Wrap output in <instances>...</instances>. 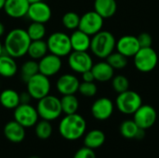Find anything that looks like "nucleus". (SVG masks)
Returning <instances> with one entry per match:
<instances>
[{
  "instance_id": "f257e3e1",
  "label": "nucleus",
  "mask_w": 159,
  "mask_h": 158,
  "mask_svg": "<svg viewBox=\"0 0 159 158\" xmlns=\"http://www.w3.org/2000/svg\"><path fill=\"white\" fill-rule=\"evenodd\" d=\"M31 39L27 31L21 28L10 30L4 41V52L17 59L27 54Z\"/></svg>"
},
{
  "instance_id": "5701e85b",
  "label": "nucleus",
  "mask_w": 159,
  "mask_h": 158,
  "mask_svg": "<svg viewBox=\"0 0 159 158\" xmlns=\"http://www.w3.org/2000/svg\"><path fill=\"white\" fill-rule=\"evenodd\" d=\"M94 10L103 19L112 18L117 10L116 1V0H95Z\"/></svg>"
},
{
  "instance_id": "b1692460",
  "label": "nucleus",
  "mask_w": 159,
  "mask_h": 158,
  "mask_svg": "<svg viewBox=\"0 0 159 158\" xmlns=\"http://www.w3.org/2000/svg\"><path fill=\"white\" fill-rule=\"evenodd\" d=\"M105 142V134L101 129H92L89 131L84 138V146L92 150L98 149Z\"/></svg>"
},
{
  "instance_id": "a19ab883",
  "label": "nucleus",
  "mask_w": 159,
  "mask_h": 158,
  "mask_svg": "<svg viewBox=\"0 0 159 158\" xmlns=\"http://www.w3.org/2000/svg\"><path fill=\"white\" fill-rule=\"evenodd\" d=\"M4 53V45L2 44L1 40H0V56Z\"/></svg>"
},
{
  "instance_id": "f8f14e48",
  "label": "nucleus",
  "mask_w": 159,
  "mask_h": 158,
  "mask_svg": "<svg viewBox=\"0 0 159 158\" xmlns=\"http://www.w3.org/2000/svg\"><path fill=\"white\" fill-rule=\"evenodd\" d=\"M69 67L77 74H82L88 70H91L93 61L87 51H72L68 55Z\"/></svg>"
},
{
  "instance_id": "20e7f679",
  "label": "nucleus",
  "mask_w": 159,
  "mask_h": 158,
  "mask_svg": "<svg viewBox=\"0 0 159 158\" xmlns=\"http://www.w3.org/2000/svg\"><path fill=\"white\" fill-rule=\"evenodd\" d=\"M36 111L39 117L44 120H56L62 114L61 100L56 96L48 94L38 101Z\"/></svg>"
},
{
  "instance_id": "79ce46f5",
  "label": "nucleus",
  "mask_w": 159,
  "mask_h": 158,
  "mask_svg": "<svg viewBox=\"0 0 159 158\" xmlns=\"http://www.w3.org/2000/svg\"><path fill=\"white\" fill-rule=\"evenodd\" d=\"M5 2H6V0H0V10H2L4 8Z\"/></svg>"
},
{
  "instance_id": "7ed1b4c3",
  "label": "nucleus",
  "mask_w": 159,
  "mask_h": 158,
  "mask_svg": "<svg viewBox=\"0 0 159 158\" xmlns=\"http://www.w3.org/2000/svg\"><path fill=\"white\" fill-rule=\"evenodd\" d=\"M116 38L114 34L108 31H100L92 35L90 41L91 52L100 59H106L116 48Z\"/></svg>"
},
{
  "instance_id": "4be33fe9",
  "label": "nucleus",
  "mask_w": 159,
  "mask_h": 158,
  "mask_svg": "<svg viewBox=\"0 0 159 158\" xmlns=\"http://www.w3.org/2000/svg\"><path fill=\"white\" fill-rule=\"evenodd\" d=\"M17 72L18 65L15 61V58L4 52L0 56V75L5 78H10L13 77Z\"/></svg>"
},
{
  "instance_id": "473e14b6",
  "label": "nucleus",
  "mask_w": 159,
  "mask_h": 158,
  "mask_svg": "<svg viewBox=\"0 0 159 158\" xmlns=\"http://www.w3.org/2000/svg\"><path fill=\"white\" fill-rule=\"evenodd\" d=\"M62 25L68 29V30H76L78 29L79 22H80V16L74 12V11H69L66 12L61 19Z\"/></svg>"
},
{
  "instance_id": "4c0bfd02",
  "label": "nucleus",
  "mask_w": 159,
  "mask_h": 158,
  "mask_svg": "<svg viewBox=\"0 0 159 158\" xmlns=\"http://www.w3.org/2000/svg\"><path fill=\"white\" fill-rule=\"evenodd\" d=\"M81 74H82V78H83L84 82H94L95 81V78H94V75H93V73L91 70H88V71L82 73Z\"/></svg>"
},
{
  "instance_id": "0eeeda50",
  "label": "nucleus",
  "mask_w": 159,
  "mask_h": 158,
  "mask_svg": "<svg viewBox=\"0 0 159 158\" xmlns=\"http://www.w3.org/2000/svg\"><path fill=\"white\" fill-rule=\"evenodd\" d=\"M133 58L135 68L142 73L152 72L158 62L157 53L152 47H141Z\"/></svg>"
},
{
  "instance_id": "1a4fd4ad",
  "label": "nucleus",
  "mask_w": 159,
  "mask_h": 158,
  "mask_svg": "<svg viewBox=\"0 0 159 158\" xmlns=\"http://www.w3.org/2000/svg\"><path fill=\"white\" fill-rule=\"evenodd\" d=\"M13 116L14 120L25 129L34 127L38 122L39 117L36 108L32 106L30 103H20L14 109Z\"/></svg>"
},
{
  "instance_id": "bb28decb",
  "label": "nucleus",
  "mask_w": 159,
  "mask_h": 158,
  "mask_svg": "<svg viewBox=\"0 0 159 158\" xmlns=\"http://www.w3.org/2000/svg\"><path fill=\"white\" fill-rule=\"evenodd\" d=\"M61 100V111L65 115L75 114L79 108L78 99L75 96V94L70 95H62Z\"/></svg>"
},
{
  "instance_id": "6e6552de",
  "label": "nucleus",
  "mask_w": 159,
  "mask_h": 158,
  "mask_svg": "<svg viewBox=\"0 0 159 158\" xmlns=\"http://www.w3.org/2000/svg\"><path fill=\"white\" fill-rule=\"evenodd\" d=\"M50 88L51 85H50L49 77L40 73L36 74L26 82L27 92L30 94L32 99L37 101L48 95L50 91Z\"/></svg>"
},
{
  "instance_id": "f704fd0d",
  "label": "nucleus",
  "mask_w": 159,
  "mask_h": 158,
  "mask_svg": "<svg viewBox=\"0 0 159 158\" xmlns=\"http://www.w3.org/2000/svg\"><path fill=\"white\" fill-rule=\"evenodd\" d=\"M98 91V88H97V86L95 83L93 82H82L80 83L79 85V88H78V92L85 96V97H94L96 95Z\"/></svg>"
},
{
  "instance_id": "6ab92c4d",
  "label": "nucleus",
  "mask_w": 159,
  "mask_h": 158,
  "mask_svg": "<svg viewBox=\"0 0 159 158\" xmlns=\"http://www.w3.org/2000/svg\"><path fill=\"white\" fill-rule=\"evenodd\" d=\"M3 132L5 138L13 143H20L25 138V128L15 120L7 122L4 127Z\"/></svg>"
},
{
  "instance_id": "4468645a",
  "label": "nucleus",
  "mask_w": 159,
  "mask_h": 158,
  "mask_svg": "<svg viewBox=\"0 0 159 158\" xmlns=\"http://www.w3.org/2000/svg\"><path fill=\"white\" fill-rule=\"evenodd\" d=\"M26 16L32 21L46 23L50 20L52 16V11L50 7L47 3H45L44 1H40L37 3L30 4Z\"/></svg>"
},
{
  "instance_id": "f03ea898",
  "label": "nucleus",
  "mask_w": 159,
  "mask_h": 158,
  "mask_svg": "<svg viewBox=\"0 0 159 158\" xmlns=\"http://www.w3.org/2000/svg\"><path fill=\"white\" fill-rule=\"evenodd\" d=\"M87 122L85 118L77 113L65 115L59 124L61 136L67 141H76L86 132Z\"/></svg>"
},
{
  "instance_id": "9d476101",
  "label": "nucleus",
  "mask_w": 159,
  "mask_h": 158,
  "mask_svg": "<svg viewBox=\"0 0 159 158\" xmlns=\"http://www.w3.org/2000/svg\"><path fill=\"white\" fill-rule=\"evenodd\" d=\"M103 18L95 10L88 11L80 17L78 29L89 35H94L102 31L103 26Z\"/></svg>"
},
{
  "instance_id": "c85d7f7f",
  "label": "nucleus",
  "mask_w": 159,
  "mask_h": 158,
  "mask_svg": "<svg viewBox=\"0 0 159 158\" xmlns=\"http://www.w3.org/2000/svg\"><path fill=\"white\" fill-rule=\"evenodd\" d=\"M140 130V128L136 125V123L132 120H125L121 123L119 127L120 134L126 139H136V136Z\"/></svg>"
},
{
  "instance_id": "e433bc0d",
  "label": "nucleus",
  "mask_w": 159,
  "mask_h": 158,
  "mask_svg": "<svg viewBox=\"0 0 159 158\" xmlns=\"http://www.w3.org/2000/svg\"><path fill=\"white\" fill-rule=\"evenodd\" d=\"M138 42L141 47H151L153 44V38L148 33H142L138 36Z\"/></svg>"
},
{
  "instance_id": "2eb2a0df",
  "label": "nucleus",
  "mask_w": 159,
  "mask_h": 158,
  "mask_svg": "<svg viewBox=\"0 0 159 158\" xmlns=\"http://www.w3.org/2000/svg\"><path fill=\"white\" fill-rule=\"evenodd\" d=\"M114 108L113 102L106 97H102L93 102L91 106V114L95 119L104 121L111 117L114 113Z\"/></svg>"
},
{
  "instance_id": "ea45409f",
  "label": "nucleus",
  "mask_w": 159,
  "mask_h": 158,
  "mask_svg": "<svg viewBox=\"0 0 159 158\" xmlns=\"http://www.w3.org/2000/svg\"><path fill=\"white\" fill-rule=\"evenodd\" d=\"M5 25L3 24V22L2 21H0V37L4 34V33H5Z\"/></svg>"
},
{
  "instance_id": "7c9ffc66",
  "label": "nucleus",
  "mask_w": 159,
  "mask_h": 158,
  "mask_svg": "<svg viewBox=\"0 0 159 158\" xmlns=\"http://www.w3.org/2000/svg\"><path fill=\"white\" fill-rule=\"evenodd\" d=\"M27 34L32 41L34 40H41L46 35V26L45 23L32 21V23L27 28Z\"/></svg>"
},
{
  "instance_id": "c756f323",
  "label": "nucleus",
  "mask_w": 159,
  "mask_h": 158,
  "mask_svg": "<svg viewBox=\"0 0 159 158\" xmlns=\"http://www.w3.org/2000/svg\"><path fill=\"white\" fill-rule=\"evenodd\" d=\"M52 131L53 129L50 124V121L48 120L42 119L41 121H38L34 126V132L36 137L43 141L49 139L52 135Z\"/></svg>"
},
{
  "instance_id": "39448f33",
  "label": "nucleus",
  "mask_w": 159,
  "mask_h": 158,
  "mask_svg": "<svg viewBox=\"0 0 159 158\" xmlns=\"http://www.w3.org/2000/svg\"><path fill=\"white\" fill-rule=\"evenodd\" d=\"M143 104L141 95L134 91L128 89L119 93L116 100V106L117 110L124 115H133Z\"/></svg>"
},
{
  "instance_id": "9b49d317",
  "label": "nucleus",
  "mask_w": 159,
  "mask_h": 158,
  "mask_svg": "<svg viewBox=\"0 0 159 158\" xmlns=\"http://www.w3.org/2000/svg\"><path fill=\"white\" fill-rule=\"evenodd\" d=\"M157 118V114L156 109L149 104H142L133 114V121L140 129L145 130L155 125Z\"/></svg>"
},
{
  "instance_id": "aec40b11",
  "label": "nucleus",
  "mask_w": 159,
  "mask_h": 158,
  "mask_svg": "<svg viewBox=\"0 0 159 158\" xmlns=\"http://www.w3.org/2000/svg\"><path fill=\"white\" fill-rule=\"evenodd\" d=\"M72 49L74 51H88L90 47V35L77 29L70 35Z\"/></svg>"
},
{
  "instance_id": "72a5a7b5",
  "label": "nucleus",
  "mask_w": 159,
  "mask_h": 158,
  "mask_svg": "<svg viewBox=\"0 0 159 158\" xmlns=\"http://www.w3.org/2000/svg\"><path fill=\"white\" fill-rule=\"evenodd\" d=\"M112 87L114 90L119 94L129 89V81L125 75L118 74L112 78Z\"/></svg>"
},
{
  "instance_id": "ddd939ff",
  "label": "nucleus",
  "mask_w": 159,
  "mask_h": 158,
  "mask_svg": "<svg viewBox=\"0 0 159 158\" xmlns=\"http://www.w3.org/2000/svg\"><path fill=\"white\" fill-rule=\"evenodd\" d=\"M61 66L62 61L61 60V57L56 56L52 53L47 54L38 61L39 73L48 77H51L57 74L61 71Z\"/></svg>"
},
{
  "instance_id": "412c9836",
  "label": "nucleus",
  "mask_w": 159,
  "mask_h": 158,
  "mask_svg": "<svg viewBox=\"0 0 159 158\" xmlns=\"http://www.w3.org/2000/svg\"><path fill=\"white\" fill-rule=\"evenodd\" d=\"M91 71L93 73L94 78L99 82H107L114 77L115 70L107 61H100L93 64Z\"/></svg>"
},
{
  "instance_id": "423d86ee",
  "label": "nucleus",
  "mask_w": 159,
  "mask_h": 158,
  "mask_svg": "<svg viewBox=\"0 0 159 158\" xmlns=\"http://www.w3.org/2000/svg\"><path fill=\"white\" fill-rule=\"evenodd\" d=\"M46 42L48 51L61 58L68 56L73 51L70 36L64 33L55 32L48 36Z\"/></svg>"
},
{
  "instance_id": "f3484780",
  "label": "nucleus",
  "mask_w": 159,
  "mask_h": 158,
  "mask_svg": "<svg viewBox=\"0 0 159 158\" xmlns=\"http://www.w3.org/2000/svg\"><path fill=\"white\" fill-rule=\"evenodd\" d=\"M80 82L78 78L71 74H64L61 75L56 82V88L61 95L75 94L78 91Z\"/></svg>"
},
{
  "instance_id": "a211bd4d",
  "label": "nucleus",
  "mask_w": 159,
  "mask_h": 158,
  "mask_svg": "<svg viewBox=\"0 0 159 158\" xmlns=\"http://www.w3.org/2000/svg\"><path fill=\"white\" fill-rule=\"evenodd\" d=\"M30 4L27 0H6L4 11L13 19H20L27 15Z\"/></svg>"
},
{
  "instance_id": "c9c22d12",
  "label": "nucleus",
  "mask_w": 159,
  "mask_h": 158,
  "mask_svg": "<svg viewBox=\"0 0 159 158\" xmlns=\"http://www.w3.org/2000/svg\"><path fill=\"white\" fill-rule=\"evenodd\" d=\"M73 158H97L94 150L88 148L86 146L77 150Z\"/></svg>"
},
{
  "instance_id": "dca6fc26",
  "label": "nucleus",
  "mask_w": 159,
  "mask_h": 158,
  "mask_svg": "<svg viewBox=\"0 0 159 158\" xmlns=\"http://www.w3.org/2000/svg\"><path fill=\"white\" fill-rule=\"evenodd\" d=\"M116 48L119 53L129 58V57H134L135 54L141 48V47L138 42L137 36L124 35V36H121L116 41Z\"/></svg>"
},
{
  "instance_id": "a878e982",
  "label": "nucleus",
  "mask_w": 159,
  "mask_h": 158,
  "mask_svg": "<svg viewBox=\"0 0 159 158\" xmlns=\"http://www.w3.org/2000/svg\"><path fill=\"white\" fill-rule=\"evenodd\" d=\"M48 52V48L47 42L41 39V40L31 41L30 46L28 47L27 54L32 60L39 61L44 56H46Z\"/></svg>"
},
{
  "instance_id": "37998d69",
  "label": "nucleus",
  "mask_w": 159,
  "mask_h": 158,
  "mask_svg": "<svg viewBox=\"0 0 159 158\" xmlns=\"http://www.w3.org/2000/svg\"><path fill=\"white\" fill-rule=\"evenodd\" d=\"M29 2V4H34V3H37V2H40V1H43V0H27Z\"/></svg>"
},
{
  "instance_id": "2f4dec72",
  "label": "nucleus",
  "mask_w": 159,
  "mask_h": 158,
  "mask_svg": "<svg viewBox=\"0 0 159 158\" xmlns=\"http://www.w3.org/2000/svg\"><path fill=\"white\" fill-rule=\"evenodd\" d=\"M106 61L114 68V70H121L124 69L128 64V58L118 51L112 52L107 58Z\"/></svg>"
},
{
  "instance_id": "c03bdc74",
  "label": "nucleus",
  "mask_w": 159,
  "mask_h": 158,
  "mask_svg": "<svg viewBox=\"0 0 159 158\" xmlns=\"http://www.w3.org/2000/svg\"><path fill=\"white\" fill-rule=\"evenodd\" d=\"M28 158H40L39 156H30V157Z\"/></svg>"
},
{
  "instance_id": "cd10ccee",
  "label": "nucleus",
  "mask_w": 159,
  "mask_h": 158,
  "mask_svg": "<svg viewBox=\"0 0 159 158\" xmlns=\"http://www.w3.org/2000/svg\"><path fill=\"white\" fill-rule=\"evenodd\" d=\"M20 78L26 83L31 77H33L34 75L39 73L38 61L34 60L26 61L20 66Z\"/></svg>"
},
{
  "instance_id": "393cba45",
  "label": "nucleus",
  "mask_w": 159,
  "mask_h": 158,
  "mask_svg": "<svg viewBox=\"0 0 159 158\" xmlns=\"http://www.w3.org/2000/svg\"><path fill=\"white\" fill-rule=\"evenodd\" d=\"M20 103V94L16 90L7 88L0 93V104L4 108L14 110Z\"/></svg>"
},
{
  "instance_id": "58836bf2",
  "label": "nucleus",
  "mask_w": 159,
  "mask_h": 158,
  "mask_svg": "<svg viewBox=\"0 0 159 158\" xmlns=\"http://www.w3.org/2000/svg\"><path fill=\"white\" fill-rule=\"evenodd\" d=\"M32 97L30 96V94L26 91V92H22L21 94H20V103H30Z\"/></svg>"
}]
</instances>
